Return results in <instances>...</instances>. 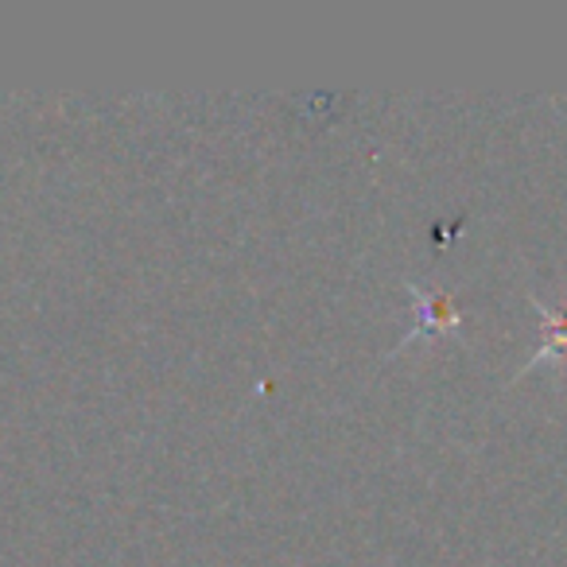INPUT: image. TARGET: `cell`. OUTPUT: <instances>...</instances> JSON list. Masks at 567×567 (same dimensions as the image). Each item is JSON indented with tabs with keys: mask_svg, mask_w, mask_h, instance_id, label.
<instances>
[{
	"mask_svg": "<svg viewBox=\"0 0 567 567\" xmlns=\"http://www.w3.org/2000/svg\"><path fill=\"white\" fill-rule=\"evenodd\" d=\"M416 300H420V323H416V331H412V334L440 331V327H455L458 323L455 303H451L443 292H416Z\"/></svg>",
	"mask_w": 567,
	"mask_h": 567,
	"instance_id": "1",
	"label": "cell"
}]
</instances>
